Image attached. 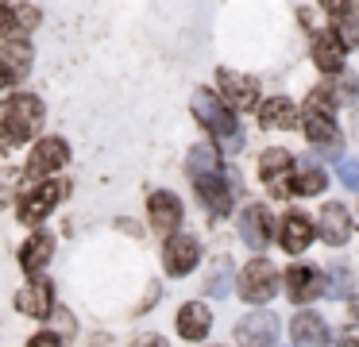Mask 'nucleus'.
<instances>
[{
	"label": "nucleus",
	"mask_w": 359,
	"mask_h": 347,
	"mask_svg": "<svg viewBox=\"0 0 359 347\" xmlns=\"http://www.w3.org/2000/svg\"><path fill=\"white\" fill-rule=\"evenodd\" d=\"M43 128V100L32 93H16L0 120V143H24Z\"/></svg>",
	"instance_id": "obj_1"
},
{
	"label": "nucleus",
	"mask_w": 359,
	"mask_h": 347,
	"mask_svg": "<svg viewBox=\"0 0 359 347\" xmlns=\"http://www.w3.org/2000/svg\"><path fill=\"white\" fill-rule=\"evenodd\" d=\"M194 116L201 120V128H209L212 135H236V116L224 100L217 97L212 89H197L194 93Z\"/></svg>",
	"instance_id": "obj_2"
},
{
	"label": "nucleus",
	"mask_w": 359,
	"mask_h": 347,
	"mask_svg": "<svg viewBox=\"0 0 359 347\" xmlns=\"http://www.w3.org/2000/svg\"><path fill=\"white\" fill-rule=\"evenodd\" d=\"M274 290H278V270H274L266 259H255V262H248V266H243V274H240L243 301L263 305V301L274 297Z\"/></svg>",
	"instance_id": "obj_3"
},
{
	"label": "nucleus",
	"mask_w": 359,
	"mask_h": 347,
	"mask_svg": "<svg viewBox=\"0 0 359 347\" xmlns=\"http://www.w3.org/2000/svg\"><path fill=\"white\" fill-rule=\"evenodd\" d=\"M62 197H66V182H43V185H35V189L20 200V220H24L27 228H32V224H43L50 212H55V205Z\"/></svg>",
	"instance_id": "obj_4"
},
{
	"label": "nucleus",
	"mask_w": 359,
	"mask_h": 347,
	"mask_svg": "<svg viewBox=\"0 0 359 347\" xmlns=\"http://www.w3.org/2000/svg\"><path fill=\"white\" fill-rule=\"evenodd\" d=\"M236 339H240V347H274L278 343V316L266 308L248 313L236 324Z\"/></svg>",
	"instance_id": "obj_5"
},
{
	"label": "nucleus",
	"mask_w": 359,
	"mask_h": 347,
	"mask_svg": "<svg viewBox=\"0 0 359 347\" xmlns=\"http://www.w3.org/2000/svg\"><path fill=\"white\" fill-rule=\"evenodd\" d=\"M66 158H70V147H66V139H58V135L39 139V143L32 147V158H27V177L50 174V170L66 166Z\"/></svg>",
	"instance_id": "obj_6"
},
{
	"label": "nucleus",
	"mask_w": 359,
	"mask_h": 347,
	"mask_svg": "<svg viewBox=\"0 0 359 347\" xmlns=\"http://www.w3.org/2000/svg\"><path fill=\"white\" fill-rule=\"evenodd\" d=\"M197 259H201V243H197L194 236H174L170 243L163 247L166 274H174V278H186L189 270L197 266Z\"/></svg>",
	"instance_id": "obj_7"
},
{
	"label": "nucleus",
	"mask_w": 359,
	"mask_h": 347,
	"mask_svg": "<svg viewBox=\"0 0 359 347\" xmlns=\"http://www.w3.org/2000/svg\"><path fill=\"white\" fill-rule=\"evenodd\" d=\"M290 170H294L290 151H263V158H259V174H263L266 185H271L274 197H290V185L286 182H294Z\"/></svg>",
	"instance_id": "obj_8"
},
{
	"label": "nucleus",
	"mask_w": 359,
	"mask_h": 347,
	"mask_svg": "<svg viewBox=\"0 0 359 347\" xmlns=\"http://www.w3.org/2000/svg\"><path fill=\"white\" fill-rule=\"evenodd\" d=\"M217 85H220V93H224L220 100H228V104H236V108H251L259 100L255 77H243V74H236V69H217Z\"/></svg>",
	"instance_id": "obj_9"
},
{
	"label": "nucleus",
	"mask_w": 359,
	"mask_h": 347,
	"mask_svg": "<svg viewBox=\"0 0 359 347\" xmlns=\"http://www.w3.org/2000/svg\"><path fill=\"white\" fill-rule=\"evenodd\" d=\"M286 293L297 305H309L313 297L325 293V274L317 266H290L286 270Z\"/></svg>",
	"instance_id": "obj_10"
},
{
	"label": "nucleus",
	"mask_w": 359,
	"mask_h": 347,
	"mask_svg": "<svg viewBox=\"0 0 359 347\" xmlns=\"http://www.w3.org/2000/svg\"><path fill=\"white\" fill-rule=\"evenodd\" d=\"M147 216H151V228L163 231V236H170V231L182 224V200L174 197V193L158 189V193L147 197Z\"/></svg>",
	"instance_id": "obj_11"
},
{
	"label": "nucleus",
	"mask_w": 359,
	"mask_h": 347,
	"mask_svg": "<svg viewBox=\"0 0 359 347\" xmlns=\"http://www.w3.org/2000/svg\"><path fill=\"white\" fill-rule=\"evenodd\" d=\"M32 46L27 43H4L0 46V85H16L32 69Z\"/></svg>",
	"instance_id": "obj_12"
},
{
	"label": "nucleus",
	"mask_w": 359,
	"mask_h": 347,
	"mask_svg": "<svg viewBox=\"0 0 359 347\" xmlns=\"http://www.w3.org/2000/svg\"><path fill=\"white\" fill-rule=\"evenodd\" d=\"M240 236L251 251H263L271 243V212L263 205H248L240 212Z\"/></svg>",
	"instance_id": "obj_13"
},
{
	"label": "nucleus",
	"mask_w": 359,
	"mask_h": 347,
	"mask_svg": "<svg viewBox=\"0 0 359 347\" xmlns=\"http://www.w3.org/2000/svg\"><path fill=\"white\" fill-rule=\"evenodd\" d=\"M35 23H39V8L35 4H4L0 8V31L12 35V43H24V35H32Z\"/></svg>",
	"instance_id": "obj_14"
},
{
	"label": "nucleus",
	"mask_w": 359,
	"mask_h": 347,
	"mask_svg": "<svg viewBox=\"0 0 359 347\" xmlns=\"http://www.w3.org/2000/svg\"><path fill=\"white\" fill-rule=\"evenodd\" d=\"M209 324H212V313L209 305H201V301H186V305L178 308V332L186 339H205L209 336Z\"/></svg>",
	"instance_id": "obj_15"
},
{
	"label": "nucleus",
	"mask_w": 359,
	"mask_h": 347,
	"mask_svg": "<svg viewBox=\"0 0 359 347\" xmlns=\"http://www.w3.org/2000/svg\"><path fill=\"white\" fill-rule=\"evenodd\" d=\"M50 254H55V236H50V231H35L24 243V251H20V266H24L27 274H39L50 262Z\"/></svg>",
	"instance_id": "obj_16"
},
{
	"label": "nucleus",
	"mask_w": 359,
	"mask_h": 347,
	"mask_svg": "<svg viewBox=\"0 0 359 347\" xmlns=\"http://www.w3.org/2000/svg\"><path fill=\"white\" fill-rule=\"evenodd\" d=\"M290 332H294L297 347H328V328L317 313H297L294 324H290Z\"/></svg>",
	"instance_id": "obj_17"
},
{
	"label": "nucleus",
	"mask_w": 359,
	"mask_h": 347,
	"mask_svg": "<svg viewBox=\"0 0 359 347\" xmlns=\"http://www.w3.org/2000/svg\"><path fill=\"white\" fill-rule=\"evenodd\" d=\"M320 236H325V243H332V247L348 243V236H351L348 208L344 205H325L320 208Z\"/></svg>",
	"instance_id": "obj_18"
},
{
	"label": "nucleus",
	"mask_w": 359,
	"mask_h": 347,
	"mask_svg": "<svg viewBox=\"0 0 359 347\" xmlns=\"http://www.w3.org/2000/svg\"><path fill=\"white\" fill-rule=\"evenodd\" d=\"M313 224H309V216H302V212H290L286 220H282V247H286L290 254H302L305 247L313 243Z\"/></svg>",
	"instance_id": "obj_19"
},
{
	"label": "nucleus",
	"mask_w": 359,
	"mask_h": 347,
	"mask_svg": "<svg viewBox=\"0 0 359 347\" xmlns=\"http://www.w3.org/2000/svg\"><path fill=\"white\" fill-rule=\"evenodd\" d=\"M302 128H305V135H309L313 143H325V147H336V139H340L332 112H320V108H309V104H305Z\"/></svg>",
	"instance_id": "obj_20"
},
{
	"label": "nucleus",
	"mask_w": 359,
	"mask_h": 347,
	"mask_svg": "<svg viewBox=\"0 0 359 347\" xmlns=\"http://www.w3.org/2000/svg\"><path fill=\"white\" fill-rule=\"evenodd\" d=\"M197 193H201V200L209 205V212L217 216H228V205H232V185L224 182L220 174H212V177H201L197 182Z\"/></svg>",
	"instance_id": "obj_21"
},
{
	"label": "nucleus",
	"mask_w": 359,
	"mask_h": 347,
	"mask_svg": "<svg viewBox=\"0 0 359 347\" xmlns=\"http://www.w3.org/2000/svg\"><path fill=\"white\" fill-rule=\"evenodd\" d=\"M16 305H20V313H27V316H50L55 313V293H50V282H35V285H27V290H20V297H16Z\"/></svg>",
	"instance_id": "obj_22"
},
{
	"label": "nucleus",
	"mask_w": 359,
	"mask_h": 347,
	"mask_svg": "<svg viewBox=\"0 0 359 347\" xmlns=\"http://www.w3.org/2000/svg\"><path fill=\"white\" fill-rule=\"evenodd\" d=\"M259 123L263 128H297V108H294V100H286V97H271L263 108H259Z\"/></svg>",
	"instance_id": "obj_23"
},
{
	"label": "nucleus",
	"mask_w": 359,
	"mask_h": 347,
	"mask_svg": "<svg viewBox=\"0 0 359 347\" xmlns=\"http://www.w3.org/2000/svg\"><path fill=\"white\" fill-rule=\"evenodd\" d=\"M313 62L320 74H344V46L332 35H317L313 39Z\"/></svg>",
	"instance_id": "obj_24"
},
{
	"label": "nucleus",
	"mask_w": 359,
	"mask_h": 347,
	"mask_svg": "<svg viewBox=\"0 0 359 347\" xmlns=\"http://www.w3.org/2000/svg\"><path fill=\"white\" fill-rule=\"evenodd\" d=\"M186 170H189V177H194V182L212 177V174H220V154L212 151V147H194V151H189V158H186Z\"/></svg>",
	"instance_id": "obj_25"
},
{
	"label": "nucleus",
	"mask_w": 359,
	"mask_h": 347,
	"mask_svg": "<svg viewBox=\"0 0 359 347\" xmlns=\"http://www.w3.org/2000/svg\"><path fill=\"white\" fill-rule=\"evenodd\" d=\"M228 285H232V259L228 254H220L217 262H212L209 278H205V293H212V297H228Z\"/></svg>",
	"instance_id": "obj_26"
},
{
	"label": "nucleus",
	"mask_w": 359,
	"mask_h": 347,
	"mask_svg": "<svg viewBox=\"0 0 359 347\" xmlns=\"http://www.w3.org/2000/svg\"><path fill=\"white\" fill-rule=\"evenodd\" d=\"M325 185H328L325 170H320V166H309V162H305V170H302V177H297L294 193H302V197H317V193H325Z\"/></svg>",
	"instance_id": "obj_27"
},
{
	"label": "nucleus",
	"mask_w": 359,
	"mask_h": 347,
	"mask_svg": "<svg viewBox=\"0 0 359 347\" xmlns=\"http://www.w3.org/2000/svg\"><path fill=\"white\" fill-rule=\"evenodd\" d=\"M332 39L344 46V50H351V46H359V20L355 15H332Z\"/></svg>",
	"instance_id": "obj_28"
},
{
	"label": "nucleus",
	"mask_w": 359,
	"mask_h": 347,
	"mask_svg": "<svg viewBox=\"0 0 359 347\" xmlns=\"http://www.w3.org/2000/svg\"><path fill=\"white\" fill-rule=\"evenodd\" d=\"M336 170H340V182L351 193H359V158H336Z\"/></svg>",
	"instance_id": "obj_29"
},
{
	"label": "nucleus",
	"mask_w": 359,
	"mask_h": 347,
	"mask_svg": "<svg viewBox=\"0 0 359 347\" xmlns=\"http://www.w3.org/2000/svg\"><path fill=\"white\" fill-rule=\"evenodd\" d=\"M16 170H0V205H8L12 193H16Z\"/></svg>",
	"instance_id": "obj_30"
},
{
	"label": "nucleus",
	"mask_w": 359,
	"mask_h": 347,
	"mask_svg": "<svg viewBox=\"0 0 359 347\" xmlns=\"http://www.w3.org/2000/svg\"><path fill=\"white\" fill-rule=\"evenodd\" d=\"M332 97H336V100H355V97H359V81H355V77H351V74H344L340 89H336Z\"/></svg>",
	"instance_id": "obj_31"
},
{
	"label": "nucleus",
	"mask_w": 359,
	"mask_h": 347,
	"mask_svg": "<svg viewBox=\"0 0 359 347\" xmlns=\"http://www.w3.org/2000/svg\"><path fill=\"white\" fill-rule=\"evenodd\" d=\"M132 347H170V343H166V336H158V332H143V336L132 339Z\"/></svg>",
	"instance_id": "obj_32"
},
{
	"label": "nucleus",
	"mask_w": 359,
	"mask_h": 347,
	"mask_svg": "<svg viewBox=\"0 0 359 347\" xmlns=\"http://www.w3.org/2000/svg\"><path fill=\"white\" fill-rule=\"evenodd\" d=\"M351 290V274L348 270H332V293L340 297V293H348Z\"/></svg>",
	"instance_id": "obj_33"
},
{
	"label": "nucleus",
	"mask_w": 359,
	"mask_h": 347,
	"mask_svg": "<svg viewBox=\"0 0 359 347\" xmlns=\"http://www.w3.org/2000/svg\"><path fill=\"white\" fill-rule=\"evenodd\" d=\"M27 347H62V343H58V336H50V332H39V336H32Z\"/></svg>",
	"instance_id": "obj_34"
}]
</instances>
